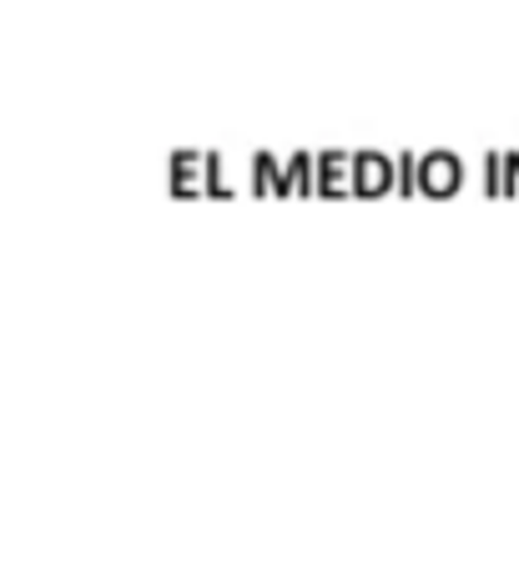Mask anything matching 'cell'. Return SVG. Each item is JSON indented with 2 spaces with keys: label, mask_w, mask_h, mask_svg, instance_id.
I'll return each instance as SVG.
<instances>
[{
  "label": "cell",
  "mask_w": 519,
  "mask_h": 569,
  "mask_svg": "<svg viewBox=\"0 0 519 569\" xmlns=\"http://www.w3.org/2000/svg\"><path fill=\"white\" fill-rule=\"evenodd\" d=\"M459 182V161L455 157H429L423 161V192H449V187Z\"/></svg>",
  "instance_id": "1"
},
{
  "label": "cell",
  "mask_w": 519,
  "mask_h": 569,
  "mask_svg": "<svg viewBox=\"0 0 519 569\" xmlns=\"http://www.w3.org/2000/svg\"><path fill=\"white\" fill-rule=\"evenodd\" d=\"M358 177H363V187H383V177H389V167H383L379 157H363V167H358Z\"/></svg>",
  "instance_id": "2"
}]
</instances>
